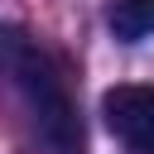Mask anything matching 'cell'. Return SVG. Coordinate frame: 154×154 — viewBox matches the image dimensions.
Here are the masks:
<instances>
[{
	"label": "cell",
	"mask_w": 154,
	"mask_h": 154,
	"mask_svg": "<svg viewBox=\"0 0 154 154\" xmlns=\"http://www.w3.org/2000/svg\"><path fill=\"white\" fill-rule=\"evenodd\" d=\"M5 67H10V82L24 101V116H29L38 149L43 154H87L77 101L67 91L63 63L43 43H34L24 29H5Z\"/></svg>",
	"instance_id": "obj_1"
},
{
	"label": "cell",
	"mask_w": 154,
	"mask_h": 154,
	"mask_svg": "<svg viewBox=\"0 0 154 154\" xmlns=\"http://www.w3.org/2000/svg\"><path fill=\"white\" fill-rule=\"evenodd\" d=\"M106 130L130 149V154H154V87L144 82H120L101 96Z\"/></svg>",
	"instance_id": "obj_2"
},
{
	"label": "cell",
	"mask_w": 154,
	"mask_h": 154,
	"mask_svg": "<svg viewBox=\"0 0 154 154\" xmlns=\"http://www.w3.org/2000/svg\"><path fill=\"white\" fill-rule=\"evenodd\" d=\"M106 24L120 43H140V38L154 34V0H111Z\"/></svg>",
	"instance_id": "obj_3"
}]
</instances>
